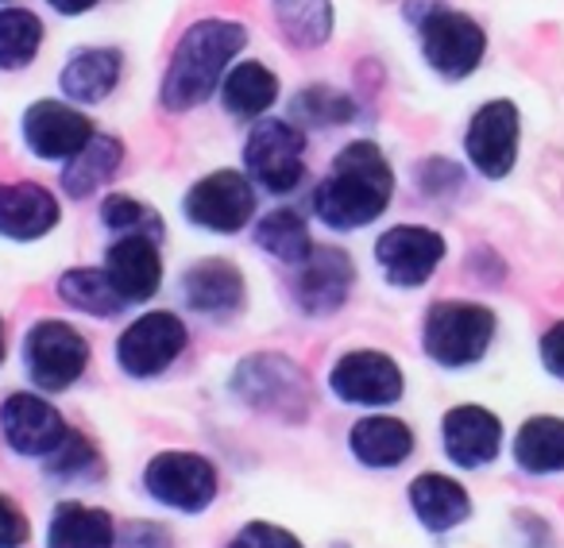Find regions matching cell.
I'll list each match as a JSON object with an SVG mask.
<instances>
[{
    "mask_svg": "<svg viewBox=\"0 0 564 548\" xmlns=\"http://www.w3.org/2000/svg\"><path fill=\"white\" fill-rule=\"evenodd\" d=\"M394 174L371 140H356L333 158L329 174L314 189V212L337 232H352L379 220L391 205Z\"/></svg>",
    "mask_w": 564,
    "mask_h": 548,
    "instance_id": "cell-1",
    "label": "cell"
},
{
    "mask_svg": "<svg viewBox=\"0 0 564 548\" xmlns=\"http://www.w3.org/2000/svg\"><path fill=\"white\" fill-rule=\"evenodd\" d=\"M243 43H248V32L232 20H197L178 40L171 66H166L163 89H159L163 109L186 112L209 101L225 78V66L240 55Z\"/></svg>",
    "mask_w": 564,
    "mask_h": 548,
    "instance_id": "cell-2",
    "label": "cell"
},
{
    "mask_svg": "<svg viewBox=\"0 0 564 548\" xmlns=\"http://www.w3.org/2000/svg\"><path fill=\"white\" fill-rule=\"evenodd\" d=\"M232 394L248 409L274 417L282 425H302L314 409L310 375L282 352L243 355L232 371Z\"/></svg>",
    "mask_w": 564,
    "mask_h": 548,
    "instance_id": "cell-3",
    "label": "cell"
},
{
    "mask_svg": "<svg viewBox=\"0 0 564 548\" xmlns=\"http://www.w3.org/2000/svg\"><path fill=\"white\" fill-rule=\"evenodd\" d=\"M495 314L476 302H437L422 325V348L437 368H471L495 340Z\"/></svg>",
    "mask_w": 564,
    "mask_h": 548,
    "instance_id": "cell-4",
    "label": "cell"
},
{
    "mask_svg": "<svg viewBox=\"0 0 564 548\" xmlns=\"http://www.w3.org/2000/svg\"><path fill=\"white\" fill-rule=\"evenodd\" d=\"M220 475L213 460L197 452H182V448H166V452L151 456L143 468V494L151 502L178 514H205L217 502Z\"/></svg>",
    "mask_w": 564,
    "mask_h": 548,
    "instance_id": "cell-5",
    "label": "cell"
},
{
    "mask_svg": "<svg viewBox=\"0 0 564 548\" xmlns=\"http://www.w3.org/2000/svg\"><path fill=\"white\" fill-rule=\"evenodd\" d=\"M89 368V340L66 321H35L24 337V371L35 391L63 394L86 375Z\"/></svg>",
    "mask_w": 564,
    "mask_h": 548,
    "instance_id": "cell-6",
    "label": "cell"
},
{
    "mask_svg": "<svg viewBox=\"0 0 564 548\" xmlns=\"http://www.w3.org/2000/svg\"><path fill=\"white\" fill-rule=\"evenodd\" d=\"M417 35H422V55L433 66V74L448 81H460L468 74H476V66L487 55V35L471 17L445 4L425 9V17L417 20Z\"/></svg>",
    "mask_w": 564,
    "mask_h": 548,
    "instance_id": "cell-7",
    "label": "cell"
},
{
    "mask_svg": "<svg viewBox=\"0 0 564 548\" xmlns=\"http://www.w3.org/2000/svg\"><path fill=\"white\" fill-rule=\"evenodd\" d=\"M243 166L267 194H294L306 178V135L286 120H259L243 143Z\"/></svg>",
    "mask_w": 564,
    "mask_h": 548,
    "instance_id": "cell-8",
    "label": "cell"
},
{
    "mask_svg": "<svg viewBox=\"0 0 564 548\" xmlns=\"http://www.w3.org/2000/svg\"><path fill=\"white\" fill-rule=\"evenodd\" d=\"M189 332L182 325L178 314H143L140 321H132L117 340V363L128 379H155L186 352Z\"/></svg>",
    "mask_w": 564,
    "mask_h": 548,
    "instance_id": "cell-9",
    "label": "cell"
},
{
    "mask_svg": "<svg viewBox=\"0 0 564 548\" xmlns=\"http://www.w3.org/2000/svg\"><path fill=\"white\" fill-rule=\"evenodd\" d=\"M182 212L189 224L205 228V232L232 235L256 217V189L240 171H213L189 186Z\"/></svg>",
    "mask_w": 564,
    "mask_h": 548,
    "instance_id": "cell-10",
    "label": "cell"
},
{
    "mask_svg": "<svg viewBox=\"0 0 564 548\" xmlns=\"http://www.w3.org/2000/svg\"><path fill=\"white\" fill-rule=\"evenodd\" d=\"M329 391L348 406H394L406 391V379L387 352L356 348V352H345L333 363Z\"/></svg>",
    "mask_w": 564,
    "mask_h": 548,
    "instance_id": "cell-11",
    "label": "cell"
},
{
    "mask_svg": "<svg viewBox=\"0 0 564 548\" xmlns=\"http://www.w3.org/2000/svg\"><path fill=\"white\" fill-rule=\"evenodd\" d=\"M356 286V263L340 248H314L294 266L291 294L306 317H329L348 302Z\"/></svg>",
    "mask_w": 564,
    "mask_h": 548,
    "instance_id": "cell-12",
    "label": "cell"
},
{
    "mask_svg": "<svg viewBox=\"0 0 564 548\" xmlns=\"http://www.w3.org/2000/svg\"><path fill=\"white\" fill-rule=\"evenodd\" d=\"M445 235L422 224H394L376 240V263L383 266L387 283L402 291H417L433 278L445 259Z\"/></svg>",
    "mask_w": 564,
    "mask_h": 548,
    "instance_id": "cell-13",
    "label": "cell"
},
{
    "mask_svg": "<svg viewBox=\"0 0 564 548\" xmlns=\"http://www.w3.org/2000/svg\"><path fill=\"white\" fill-rule=\"evenodd\" d=\"M518 140H522L518 105L514 101H487L484 109L471 117L468 135H464V151H468L471 166H476L484 178L499 182L514 171Z\"/></svg>",
    "mask_w": 564,
    "mask_h": 548,
    "instance_id": "cell-14",
    "label": "cell"
},
{
    "mask_svg": "<svg viewBox=\"0 0 564 548\" xmlns=\"http://www.w3.org/2000/svg\"><path fill=\"white\" fill-rule=\"evenodd\" d=\"M0 432L17 456L47 460L70 437V425L43 394H9L0 406Z\"/></svg>",
    "mask_w": 564,
    "mask_h": 548,
    "instance_id": "cell-15",
    "label": "cell"
},
{
    "mask_svg": "<svg viewBox=\"0 0 564 548\" xmlns=\"http://www.w3.org/2000/svg\"><path fill=\"white\" fill-rule=\"evenodd\" d=\"M94 124L82 117L78 109L63 101H35L24 112V143L35 158H47V163H70L89 140H94Z\"/></svg>",
    "mask_w": 564,
    "mask_h": 548,
    "instance_id": "cell-16",
    "label": "cell"
},
{
    "mask_svg": "<svg viewBox=\"0 0 564 548\" xmlns=\"http://www.w3.org/2000/svg\"><path fill=\"white\" fill-rule=\"evenodd\" d=\"M441 445L456 468H487L502 448V421L484 406H453L441 421Z\"/></svg>",
    "mask_w": 564,
    "mask_h": 548,
    "instance_id": "cell-17",
    "label": "cell"
},
{
    "mask_svg": "<svg viewBox=\"0 0 564 548\" xmlns=\"http://www.w3.org/2000/svg\"><path fill=\"white\" fill-rule=\"evenodd\" d=\"M105 274L120 291L128 306L151 302L163 286V255H159V240L151 235H120L105 255Z\"/></svg>",
    "mask_w": 564,
    "mask_h": 548,
    "instance_id": "cell-18",
    "label": "cell"
},
{
    "mask_svg": "<svg viewBox=\"0 0 564 548\" xmlns=\"http://www.w3.org/2000/svg\"><path fill=\"white\" fill-rule=\"evenodd\" d=\"M243 298H248L243 274H240V266L228 263V259H197V263L182 274V302H186V309H194V314H202V317L225 321V317L240 314Z\"/></svg>",
    "mask_w": 564,
    "mask_h": 548,
    "instance_id": "cell-19",
    "label": "cell"
},
{
    "mask_svg": "<svg viewBox=\"0 0 564 548\" xmlns=\"http://www.w3.org/2000/svg\"><path fill=\"white\" fill-rule=\"evenodd\" d=\"M63 220L58 197L40 182H0V235L4 240H43Z\"/></svg>",
    "mask_w": 564,
    "mask_h": 548,
    "instance_id": "cell-20",
    "label": "cell"
},
{
    "mask_svg": "<svg viewBox=\"0 0 564 548\" xmlns=\"http://www.w3.org/2000/svg\"><path fill=\"white\" fill-rule=\"evenodd\" d=\"M348 448H352L356 463H364V468L391 471L414 456V429L391 414H371L352 425Z\"/></svg>",
    "mask_w": 564,
    "mask_h": 548,
    "instance_id": "cell-21",
    "label": "cell"
},
{
    "mask_svg": "<svg viewBox=\"0 0 564 548\" xmlns=\"http://www.w3.org/2000/svg\"><path fill=\"white\" fill-rule=\"evenodd\" d=\"M410 509L422 522V529L430 533H448L456 525H464L471 517V498L453 475L441 471H422L406 491Z\"/></svg>",
    "mask_w": 564,
    "mask_h": 548,
    "instance_id": "cell-22",
    "label": "cell"
},
{
    "mask_svg": "<svg viewBox=\"0 0 564 548\" xmlns=\"http://www.w3.org/2000/svg\"><path fill=\"white\" fill-rule=\"evenodd\" d=\"M47 548H117V522L109 509L66 498L51 509Z\"/></svg>",
    "mask_w": 564,
    "mask_h": 548,
    "instance_id": "cell-23",
    "label": "cell"
},
{
    "mask_svg": "<svg viewBox=\"0 0 564 548\" xmlns=\"http://www.w3.org/2000/svg\"><path fill=\"white\" fill-rule=\"evenodd\" d=\"M120 51L112 47H86V51H74L63 66V94L70 101H82V105H97L117 89L120 81Z\"/></svg>",
    "mask_w": 564,
    "mask_h": 548,
    "instance_id": "cell-24",
    "label": "cell"
},
{
    "mask_svg": "<svg viewBox=\"0 0 564 548\" xmlns=\"http://www.w3.org/2000/svg\"><path fill=\"white\" fill-rule=\"evenodd\" d=\"M514 463L530 475L564 471V417H530L514 437Z\"/></svg>",
    "mask_w": 564,
    "mask_h": 548,
    "instance_id": "cell-25",
    "label": "cell"
},
{
    "mask_svg": "<svg viewBox=\"0 0 564 548\" xmlns=\"http://www.w3.org/2000/svg\"><path fill=\"white\" fill-rule=\"evenodd\" d=\"M120 163H124V143L112 140V135H94V140L63 166V189L82 201V197L97 194L105 182H112Z\"/></svg>",
    "mask_w": 564,
    "mask_h": 548,
    "instance_id": "cell-26",
    "label": "cell"
},
{
    "mask_svg": "<svg viewBox=\"0 0 564 548\" xmlns=\"http://www.w3.org/2000/svg\"><path fill=\"white\" fill-rule=\"evenodd\" d=\"M274 24L294 51H314L333 35L329 0H271Z\"/></svg>",
    "mask_w": 564,
    "mask_h": 548,
    "instance_id": "cell-27",
    "label": "cell"
},
{
    "mask_svg": "<svg viewBox=\"0 0 564 548\" xmlns=\"http://www.w3.org/2000/svg\"><path fill=\"white\" fill-rule=\"evenodd\" d=\"M58 298L70 309L89 317H117L120 309L128 306L120 298V291L112 286V278L105 271H94V266H74L58 278Z\"/></svg>",
    "mask_w": 564,
    "mask_h": 548,
    "instance_id": "cell-28",
    "label": "cell"
},
{
    "mask_svg": "<svg viewBox=\"0 0 564 548\" xmlns=\"http://www.w3.org/2000/svg\"><path fill=\"white\" fill-rule=\"evenodd\" d=\"M256 243H259V251H267V255L279 259V263H286V266H299L302 259L314 251L306 217L294 209L267 212V217L256 224Z\"/></svg>",
    "mask_w": 564,
    "mask_h": 548,
    "instance_id": "cell-29",
    "label": "cell"
},
{
    "mask_svg": "<svg viewBox=\"0 0 564 548\" xmlns=\"http://www.w3.org/2000/svg\"><path fill=\"white\" fill-rule=\"evenodd\" d=\"M279 97V78L263 63H240L225 78V109L232 117H259Z\"/></svg>",
    "mask_w": 564,
    "mask_h": 548,
    "instance_id": "cell-30",
    "label": "cell"
},
{
    "mask_svg": "<svg viewBox=\"0 0 564 548\" xmlns=\"http://www.w3.org/2000/svg\"><path fill=\"white\" fill-rule=\"evenodd\" d=\"M43 471H47V479H55V483H101L105 460L86 432L70 429V437L43 460Z\"/></svg>",
    "mask_w": 564,
    "mask_h": 548,
    "instance_id": "cell-31",
    "label": "cell"
},
{
    "mask_svg": "<svg viewBox=\"0 0 564 548\" xmlns=\"http://www.w3.org/2000/svg\"><path fill=\"white\" fill-rule=\"evenodd\" d=\"M43 47V24L28 9L0 12V70H24Z\"/></svg>",
    "mask_w": 564,
    "mask_h": 548,
    "instance_id": "cell-32",
    "label": "cell"
},
{
    "mask_svg": "<svg viewBox=\"0 0 564 548\" xmlns=\"http://www.w3.org/2000/svg\"><path fill=\"white\" fill-rule=\"evenodd\" d=\"M101 220H105V228L117 235H151V240H163V217H159L151 205L135 201V197H128V194L105 197Z\"/></svg>",
    "mask_w": 564,
    "mask_h": 548,
    "instance_id": "cell-33",
    "label": "cell"
},
{
    "mask_svg": "<svg viewBox=\"0 0 564 548\" xmlns=\"http://www.w3.org/2000/svg\"><path fill=\"white\" fill-rule=\"evenodd\" d=\"M294 117L306 120L310 128H333V124H345V120L356 117V105L348 94L329 86H310L299 94L294 101Z\"/></svg>",
    "mask_w": 564,
    "mask_h": 548,
    "instance_id": "cell-34",
    "label": "cell"
},
{
    "mask_svg": "<svg viewBox=\"0 0 564 548\" xmlns=\"http://www.w3.org/2000/svg\"><path fill=\"white\" fill-rule=\"evenodd\" d=\"M228 548H306L291 529H282L274 522H248L232 533Z\"/></svg>",
    "mask_w": 564,
    "mask_h": 548,
    "instance_id": "cell-35",
    "label": "cell"
},
{
    "mask_svg": "<svg viewBox=\"0 0 564 548\" xmlns=\"http://www.w3.org/2000/svg\"><path fill=\"white\" fill-rule=\"evenodd\" d=\"M28 540H32V522L12 494L0 491V548H28Z\"/></svg>",
    "mask_w": 564,
    "mask_h": 548,
    "instance_id": "cell-36",
    "label": "cell"
},
{
    "mask_svg": "<svg viewBox=\"0 0 564 548\" xmlns=\"http://www.w3.org/2000/svg\"><path fill=\"white\" fill-rule=\"evenodd\" d=\"M117 548H174V533L163 522H124L117 529Z\"/></svg>",
    "mask_w": 564,
    "mask_h": 548,
    "instance_id": "cell-37",
    "label": "cell"
},
{
    "mask_svg": "<svg viewBox=\"0 0 564 548\" xmlns=\"http://www.w3.org/2000/svg\"><path fill=\"white\" fill-rule=\"evenodd\" d=\"M417 186L425 189L430 197H441L448 189L460 186V171H456L453 163H445V158H430V163L417 166Z\"/></svg>",
    "mask_w": 564,
    "mask_h": 548,
    "instance_id": "cell-38",
    "label": "cell"
},
{
    "mask_svg": "<svg viewBox=\"0 0 564 548\" xmlns=\"http://www.w3.org/2000/svg\"><path fill=\"white\" fill-rule=\"evenodd\" d=\"M541 363H545V371L553 379H564V321H556L541 337Z\"/></svg>",
    "mask_w": 564,
    "mask_h": 548,
    "instance_id": "cell-39",
    "label": "cell"
},
{
    "mask_svg": "<svg viewBox=\"0 0 564 548\" xmlns=\"http://www.w3.org/2000/svg\"><path fill=\"white\" fill-rule=\"evenodd\" d=\"M51 9L63 12V17H82V12H89L97 4V0H47Z\"/></svg>",
    "mask_w": 564,
    "mask_h": 548,
    "instance_id": "cell-40",
    "label": "cell"
},
{
    "mask_svg": "<svg viewBox=\"0 0 564 548\" xmlns=\"http://www.w3.org/2000/svg\"><path fill=\"white\" fill-rule=\"evenodd\" d=\"M0 363H4V321H0Z\"/></svg>",
    "mask_w": 564,
    "mask_h": 548,
    "instance_id": "cell-41",
    "label": "cell"
}]
</instances>
